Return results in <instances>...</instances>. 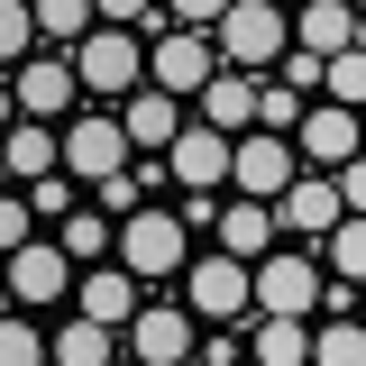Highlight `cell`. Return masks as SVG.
I'll return each mask as SVG.
<instances>
[{"label": "cell", "instance_id": "obj_15", "mask_svg": "<svg viewBox=\"0 0 366 366\" xmlns=\"http://www.w3.org/2000/svg\"><path fill=\"white\" fill-rule=\"evenodd\" d=\"M74 312L92 320H110V330H129L137 312H147V284H137L119 257H101V266H83V293H74Z\"/></svg>", "mask_w": 366, "mask_h": 366}, {"label": "cell", "instance_id": "obj_32", "mask_svg": "<svg viewBox=\"0 0 366 366\" xmlns=\"http://www.w3.org/2000/svg\"><path fill=\"white\" fill-rule=\"evenodd\" d=\"M28 192H37L46 220H74V174H46V183H28Z\"/></svg>", "mask_w": 366, "mask_h": 366}, {"label": "cell", "instance_id": "obj_22", "mask_svg": "<svg viewBox=\"0 0 366 366\" xmlns=\"http://www.w3.org/2000/svg\"><path fill=\"white\" fill-rule=\"evenodd\" d=\"M46 174H64V129L19 119L9 129V183H46Z\"/></svg>", "mask_w": 366, "mask_h": 366}, {"label": "cell", "instance_id": "obj_36", "mask_svg": "<svg viewBox=\"0 0 366 366\" xmlns=\"http://www.w3.org/2000/svg\"><path fill=\"white\" fill-rule=\"evenodd\" d=\"M357 320H366V302H357Z\"/></svg>", "mask_w": 366, "mask_h": 366}, {"label": "cell", "instance_id": "obj_12", "mask_svg": "<svg viewBox=\"0 0 366 366\" xmlns=\"http://www.w3.org/2000/svg\"><path fill=\"white\" fill-rule=\"evenodd\" d=\"M202 330H211V320L192 312V302H147V312L129 320V357L137 366H183L202 348Z\"/></svg>", "mask_w": 366, "mask_h": 366}, {"label": "cell", "instance_id": "obj_35", "mask_svg": "<svg viewBox=\"0 0 366 366\" xmlns=\"http://www.w3.org/2000/svg\"><path fill=\"white\" fill-rule=\"evenodd\" d=\"M238 366H257V357H238Z\"/></svg>", "mask_w": 366, "mask_h": 366}, {"label": "cell", "instance_id": "obj_17", "mask_svg": "<svg viewBox=\"0 0 366 366\" xmlns=\"http://www.w3.org/2000/svg\"><path fill=\"white\" fill-rule=\"evenodd\" d=\"M257 101H266V83H257V74H229V64H220V83L192 101V119H211L220 137H247V129H257Z\"/></svg>", "mask_w": 366, "mask_h": 366}, {"label": "cell", "instance_id": "obj_14", "mask_svg": "<svg viewBox=\"0 0 366 366\" xmlns=\"http://www.w3.org/2000/svg\"><path fill=\"white\" fill-rule=\"evenodd\" d=\"M274 220L293 229V238H302V247H320V238H330V229L348 220V202H339V174H312V165H302V183H293V192H284V202H274Z\"/></svg>", "mask_w": 366, "mask_h": 366}, {"label": "cell", "instance_id": "obj_29", "mask_svg": "<svg viewBox=\"0 0 366 366\" xmlns=\"http://www.w3.org/2000/svg\"><path fill=\"white\" fill-rule=\"evenodd\" d=\"M302 110H312V101H302V92H293V83H266V101H257V129H274V137H293V129H302Z\"/></svg>", "mask_w": 366, "mask_h": 366}, {"label": "cell", "instance_id": "obj_26", "mask_svg": "<svg viewBox=\"0 0 366 366\" xmlns=\"http://www.w3.org/2000/svg\"><path fill=\"white\" fill-rule=\"evenodd\" d=\"M0 366H55V330H37L28 312L0 320Z\"/></svg>", "mask_w": 366, "mask_h": 366}, {"label": "cell", "instance_id": "obj_2", "mask_svg": "<svg viewBox=\"0 0 366 366\" xmlns=\"http://www.w3.org/2000/svg\"><path fill=\"white\" fill-rule=\"evenodd\" d=\"M119 266L137 284H183V266H192V220L165 211V202H147L137 220H119Z\"/></svg>", "mask_w": 366, "mask_h": 366}, {"label": "cell", "instance_id": "obj_31", "mask_svg": "<svg viewBox=\"0 0 366 366\" xmlns=\"http://www.w3.org/2000/svg\"><path fill=\"white\" fill-rule=\"evenodd\" d=\"M165 19H174V28H220L229 0H165Z\"/></svg>", "mask_w": 366, "mask_h": 366}, {"label": "cell", "instance_id": "obj_34", "mask_svg": "<svg viewBox=\"0 0 366 366\" xmlns=\"http://www.w3.org/2000/svg\"><path fill=\"white\" fill-rule=\"evenodd\" d=\"M119 366H137V357H129V348H119Z\"/></svg>", "mask_w": 366, "mask_h": 366}, {"label": "cell", "instance_id": "obj_20", "mask_svg": "<svg viewBox=\"0 0 366 366\" xmlns=\"http://www.w3.org/2000/svg\"><path fill=\"white\" fill-rule=\"evenodd\" d=\"M247 357H257V366H312V320L247 312Z\"/></svg>", "mask_w": 366, "mask_h": 366}, {"label": "cell", "instance_id": "obj_1", "mask_svg": "<svg viewBox=\"0 0 366 366\" xmlns=\"http://www.w3.org/2000/svg\"><path fill=\"white\" fill-rule=\"evenodd\" d=\"M147 83H165L174 101H202L220 83V37L211 28H174V19H147Z\"/></svg>", "mask_w": 366, "mask_h": 366}, {"label": "cell", "instance_id": "obj_19", "mask_svg": "<svg viewBox=\"0 0 366 366\" xmlns=\"http://www.w3.org/2000/svg\"><path fill=\"white\" fill-rule=\"evenodd\" d=\"M293 46H312L320 64L348 55V46H357V9H348V0H302V9H293Z\"/></svg>", "mask_w": 366, "mask_h": 366}, {"label": "cell", "instance_id": "obj_16", "mask_svg": "<svg viewBox=\"0 0 366 366\" xmlns=\"http://www.w3.org/2000/svg\"><path fill=\"white\" fill-rule=\"evenodd\" d=\"M119 119H129V137H137V156H165V147H174L183 129H192V119H183V101L165 83H147V92H129V101H119Z\"/></svg>", "mask_w": 366, "mask_h": 366}, {"label": "cell", "instance_id": "obj_9", "mask_svg": "<svg viewBox=\"0 0 366 366\" xmlns=\"http://www.w3.org/2000/svg\"><path fill=\"white\" fill-rule=\"evenodd\" d=\"M9 101H19V119H74L83 64L74 55H28V64H9Z\"/></svg>", "mask_w": 366, "mask_h": 366}, {"label": "cell", "instance_id": "obj_8", "mask_svg": "<svg viewBox=\"0 0 366 366\" xmlns=\"http://www.w3.org/2000/svg\"><path fill=\"white\" fill-rule=\"evenodd\" d=\"M74 64H83V92L129 101V92H147V28H92L74 46Z\"/></svg>", "mask_w": 366, "mask_h": 366}, {"label": "cell", "instance_id": "obj_18", "mask_svg": "<svg viewBox=\"0 0 366 366\" xmlns=\"http://www.w3.org/2000/svg\"><path fill=\"white\" fill-rule=\"evenodd\" d=\"M274 202H247V192H238V202H220V220H211V238H220L229 257H247V266H257V257H274Z\"/></svg>", "mask_w": 366, "mask_h": 366}, {"label": "cell", "instance_id": "obj_21", "mask_svg": "<svg viewBox=\"0 0 366 366\" xmlns=\"http://www.w3.org/2000/svg\"><path fill=\"white\" fill-rule=\"evenodd\" d=\"M119 348H129V330H110V320H92V312H74L55 330V366H119Z\"/></svg>", "mask_w": 366, "mask_h": 366}, {"label": "cell", "instance_id": "obj_30", "mask_svg": "<svg viewBox=\"0 0 366 366\" xmlns=\"http://www.w3.org/2000/svg\"><path fill=\"white\" fill-rule=\"evenodd\" d=\"M274 74H284V83H293V92H320V83H330V64H320L312 46H293V55H284Z\"/></svg>", "mask_w": 366, "mask_h": 366}, {"label": "cell", "instance_id": "obj_13", "mask_svg": "<svg viewBox=\"0 0 366 366\" xmlns=\"http://www.w3.org/2000/svg\"><path fill=\"white\" fill-rule=\"evenodd\" d=\"M229 165H238V137H220L211 119H192V129L165 147V174H174L183 192H211V183H229Z\"/></svg>", "mask_w": 366, "mask_h": 366}, {"label": "cell", "instance_id": "obj_33", "mask_svg": "<svg viewBox=\"0 0 366 366\" xmlns=\"http://www.w3.org/2000/svg\"><path fill=\"white\" fill-rule=\"evenodd\" d=\"M339 202L366 220V156H348V165H339Z\"/></svg>", "mask_w": 366, "mask_h": 366}, {"label": "cell", "instance_id": "obj_4", "mask_svg": "<svg viewBox=\"0 0 366 366\" xmlns=\"http://www.w3.org/2000/svg\"><path fill=\"white\" fill-rule=\"evenodd\" d=\"M129 165H137V137H129V119H119V101L64 119V174L74 183H110V174H129Z\"/></svg>", "mask_w": 366, "mask_h": 366}, {"label": "cell", "instance_id": "obj_5", "mask_svg": "<svg viewBox=\"0 0 366 366\" xmlns=\"http://www.w3.org/2000/svg\"><path fill=\"white\" fill-rule=\"evenodd\" d=\"M74 293H83V266H74L64 238H28V247H9V302H19V312H64Z\"/></svg>", "mask_w": 366, "mask_h": 366}, {"label": "cell", "instance_id": "obj_24", "mask_svg": "<svg viewBox=\"0 0 366 366\" xmlns=\"http://www.w3.org/2000/svg\"><path fill=\"white\" fill-rule=\"evenodd\" d=\"M312 366H366V320H312Z\"/></svg>", "mask_w": 366, "mask_h": 366}, {"label": "cell", "instance_id": "obj_6", "mask_svg": "<svg viewBox=\"0 0 366 366\" xmlns=\"http://www.w3.org/2000/svg\"><path fill=\"white\" fill-rule=\"evenodd\" d=\"M320 302H330V266H320V247H274V257H257V312L312 320Z\"/></svg>", "mask_w": 366, "mask_h": 366}, {"label": "cell", "instance_id": "obj_23", "mask_svg": "<svg viewBox=\"0 0 366 366\" xmlns=\"http://www.w3.org/2000/svg\"><path fill=\"white\" fill-rule=\"evenodd\" d=\"M320 266L339 274V284H357V293H366V220H357V211H348V220L320 238Z\"/></svg>", "mask_w": 366, "mask_h": 366}, {"label": "cell", "instance_id": "obj_11", "mask_svg": "<svg viewBox=\"0 0 366 366\" xmlns=\"http://www.w3.org/2000/svg\"><path fill=\"white\" fill-rule=\"evenodd\" d=\"M293 147H302L312 174H339L348 156H366V110H348V101H312L302 129H293Z\"/></svg>", "mask_w": 366, "mask_h": 366}, {"label": "cell", "instance_id": "obj_7", "mask_svg": "<svg viewBox=\"0 0 366 366\" xmlns=\"http://www.w3.org/2000/svg\"><path fill=\"white\" fill-rule=\"evenodd\" d=\"M183 302L211 320V330H220V320H247V312H257V266L229 257V247H211V257L183 266Z\"/></svg>", "mask_w": 366, "mask_h": 366}, {"label": "cell", "instance_id": "obj_3", "mask_svg": "<svg viewBox=\"0 0 366 366\" xmlns=\"http://www.w3.org/2000/svg\"><path fill=\"white\" fill-rule=\"evenodd\" d=\"M211 37H220L229 74H266V64L293 55V9H284V0H229V19L211 28Z\"/></svg>", "mask_w": 366, "mask_h": 366}, {"label": "cell", "instance_id": "obj_25", "mask_svg": "<svg viewBox=\"0 0 366 366\" xmlns=\"http://www.w3.org/2000/svg\"><path fill=\"white\" fill-rule=\"evenodd\" d=\"M37 28H46V46H64V55H74V46L101 28V9H92V0H37Z\"/></svg>", "mask_w": 366, "mask_h": 366}, {"label": "cell", "instance_id": "obj_28", "mask_svg": "<svg viewBox=\"0 0 366 366\" xmlns=\"http://www.w3.org/2000/svg\"><path fill=\"white\" fill-rule=\"evenodd\" d=\"M320 101H348V110H366V46L330 55V83H320Z\"/></svg>", "mask_w": 366, "mask_h": 366}, {"label": "cell", "instance_id": "obj_10", "mask_svg": "<svg viewBox=\"0 0 366 366\" xmlns=\"http://www.w3.org/2000/svg\"><path fill=\"white\" fill-rule=\"evenodd\" d=\"M229 183H238L247 202H284V192L302 183V147H293V137H274V129H247V137H238Z\"/></svg>", "mask_w": 366, "mask_h": 366}, {"label": "cell", "instance_id": "obj_27", "mask_svg": "<svg viewBox=\"0 0 366 366\" xmlns=\"http://www.w3.org/2000/svg\"><path fill=\"white\" fill-rule=\"evenodd\" d=\"M55 238H64V247H74L83 266H101V257H119V238H110V211H101V202H92V211H74V220L55 229Z\"/></svg>", "mask_w": 366, "mask_h": 366}]
</instances>
